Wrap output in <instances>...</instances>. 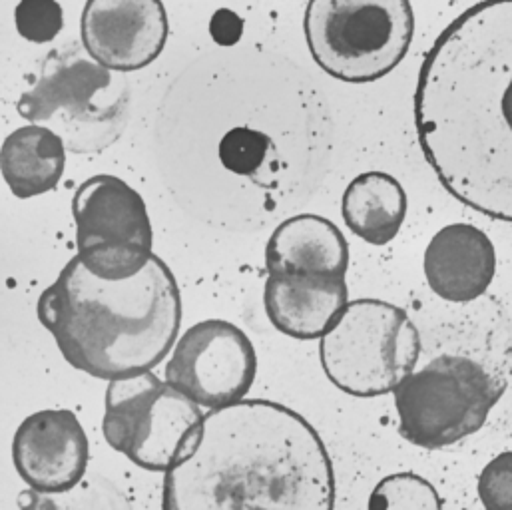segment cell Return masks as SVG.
<instances>
[{
  "label": "cell",
  "mask_w": 512,
  "mask_h": 510,
  "mask_svg": "<svg viewBox=\"0 0 512 510\" xmlns=\"http://www.w3.org/2000/svg\"><path fill=\"white\" fill-rule=\"evenodd\" d=\"M415 124L447 192L512 222V0H483L441 32L419 72Z\"/></svg>",
  "instance_id": "6da1fadb"
},
{
  "label": "cell",
  "mask_w": 512,
  "mask_h": 510,
  "mask_svg": "<svg viewBox=\"0 0 512 510\" xmlns=\"http://www.w3.org/2000/svg\"><path fill=\"white\" fill-rule=\"evenodd\" d=\"M162 510H335L333 463L303 415L242 399L204 417L164 475Z\"/></svg>",
  "instance_id": "7a4b0ae2"
},
{
  "label": "cell",
  "mask_w": 512,
  "mask_h": 510,
  "mask_svg": "<svg viewBox=\"0 0 512 510\" xmlns=\"http://www.w3.org/2000/svg\"><path fill=\"white\" fill-rule=\"evenodd\" d=\"M36 315L68 365L110 383L148 373L168 357L182 325V297L158 255L116 281L96 277L74 255L40 293Z\"/></svg>",
  "instance_id": "3957f363"
},
{
  "label": "cell",
  "mask_w": 512,
  "mask_h": 510,
  "mask_svg": "<svg viewBox=\"0 0 512 510\" xmlns=\"http://www.w3.org/2000/svg\"><path fill=\"white\" fill-rule=\"evenodd\" d=\"M303 26L313 60L329 76L363 84L407 56L415 16L409 0H309Z\"/></svg>",
  "instance_id": "277c9868"
},
{
  "label": "cell",
  "mask_w": 512,
  "mask_h": 510,
  "mask_svg": "<svg viewBox=\"0 0 512 510\" xmlns=\"http://www.w3.org/2000/svg\"><path fill=\"white\" fill-rule=\"evenodd\" d=\"M421 335L405 309L381 299L349 301L321 337L325 377L353 397L393 393L417 367Z\"/></svg>",
  "instance_id": "5b68a950"
},
{
  "label": "cell",
  "mask_w": 512,
  "mask_h": 510,
  "mask_svg": "<svg viewBox=\"0 0 512 510\" xmlns=\"http://www.w3.org/2000/svg\"><path fill=\"white\" fill-rule=\"evenodd\" d=\"M393 395L403 439L443 449L483 429L503 385L469 357L441 355L413 371Z\"/></svg>",
  "instance_id": "8992f818"
},
{
  "label": "cell",
  "mask_w": 512,
  "mask_h": 510,
  "mask_svg": "<svg viewBox=\"0 0 512 510\" xmlns=\"http://www.w3.org/2000/svg\"><path fill=\"white\" fill-rule=\"evenodd\" d=\"M126 84L116 86L110 68L82 58L78 50L50 54L38 82L20 96L16 110L32 124L54 122L66 148L72 152H98L122 132Z\"/></svg>",
  "instance_id": "52a82bcc"
},
{
  "label": "cell",
  "mask_w": 512,
  "mask_h": 510,
  "mask_svg": "<svg viewBox=\"0 0 512 510\" xmlns=\"http://www.w3.org/2000/svg\"><path fill=\"white\" fill-rule=\"evenodd\" d=\"M104 405L106 443L152 473L170 471L188 453L206 417L200 405L152 371L110 381Z\"/></svg>",
  "instance_id": "ba28073f"
},
{
  "label": "cell",
  "mask_w": 512,
  "mask_h": 510,
  "mask_svg": "<svg viewBox=\"0 0 512 510\" xmlns=\"http://www.w3.org/2000/svg\"><path fill=\"white\" fill-rule=\"evenodd\" d=\"M72 216L76 255L96 277L128 279L140 273L154 255L146 202L116 176L98 174L82 182L72 200Z\"/></svg>",
  "instance_id": "9c48e42d"
},
{
  "label": "cell",
  "mask_w": 512,
  "mask_h": 510,
  "mask_svg": "<svg viewBox=\"0 0 512 510\" xmlns=\"http://www.w3.org/2000/svg\"><path fill=\"white\" fill-rule=\"evenodd\" d=\"M256 375L254 343L224 319L192 325L176 341L166 365V383L210 411L246 399Z\"/></svg>",
  "instance_id": "30bf717a"
},
{
  "label": "cell",
  "mask_w": 512,
  "mask_h": 510,
  "mask_svg": "<svg viewBox=\"0 0 512 510\" xmlns=\"http://www.w3.org/2000/svg\"><path fill=\"white\" fill-rule=\"evenodd\" d=\"M162 0H88L82 10V46L92 60L134 72L152 64L168 40Z\"/></svg>",
  "instance_id": "8fae6325"
},
{
  "label": "cell",
  "mask_w": 512,
  "mask_h": 510,
  "mask_svg": "<svg viewBox=\"0 0 512 510\" xmlns=\"http://www.w3.org/2000/svg\"><path fill=\"white\" fill-rule=\"evenodd\" d=\"M90 445L78 417L68 409H44L26 417L12 439V461L20 479L36 493L74 489L88 467Z\"/></svg>",
  "instance_id": "7c38bea8"
},
{
  "label": "cell",
  "mask_w": 512,
  "mask_h": 510,
  "mask_svg": "<svg viewBox=\"0 0 512 510\" xmlns=\"http://www.w3.org/2000/svg\"><path fill=\"white\" fill-rule=\"evenodd\" d=\"M263 305L271 325L299 341L321 339L349 305L345 277L267 275Z\"/></svg>",
  "instance_id": "4fadbf2b"
},
{
  "label": "cell",
  "mask_w": 512,
  "mask_h": 510,
  "mask_svg": "<svg viewBox=\"0 0 512 510\" xmlns=\"http://www.w3.org/2000/svg\"><path fill=\"white\" fill-rule=\"evenodd\" d=\"M495 273L493 242L469 224L443 228L425 250L427 283L445 301L467 303L481 297L493 283Z\"/></svg>",
  "instance_id": "5bb4252c"
},
{
  "label": "cell",
  "mask_w": 512,
  "mask_h": 510,
  "mask_svg": "<svg viewBox=\"0 0 512 510\" xmlns=\"http://www.w3.org/2000/svg\"><path fill=\"white\" fill-rule=\"evenodd\" d=\"M265 267L271 275L345 277L349 246L333 222L301 214L275 228L265 248Z\"/></svg>",
  "instance_id": "9a60e30c"
},
{
  "label": "cell",
  "mask_w": 512,
  "mask_h": 510,
  "mask_svg": "<svg viewBox=\"0 0 512 510\" xmlns=\"http://www.w3.org/2000/svg\"><path fill=\"white\" fill-rule=\"evenodd\" d=\"M66 168V144L50 128L30 124L4 138L0 170L10 192L28 200L52 192Z\"/></svg>",
  "instance_id": "2e32d148"
},
{
  "label": "cell",
  "mask_w": 512,
  "mask_h": 510,
  "mask_svg": "<svg viewBox=\"0 0 512 510\" xmlns=\"http://www.w3.org/2000/svg\"><path fill=\"white\" fill-rule=\"evenodd\" d=\"M341 214L357 238L381 248L401 232L407 216V194L393 176L365 172L347 186Z\"/></svg>",
  "instance_id": "e0dca14e"
},
{
  "label": "cell",
  "mask_w": 512,
  "mask_h": 510,
  "mask_svg": "<svg viewBox=\"0 0 512 510\" xmlns=\"http://www.w3.org/2000/svg\"><path fill=\"white\" fill-rule=\"evenodd\" d=\"M367 510H443V503L427 479L415 473H397L377 483Z\"/></svg>",
  "instance_id": "ac0fdd59"
},
{
  "label": "cell",
  "mask_w": 512,
  "mask_h": 510,
  "mask_svg": "<svg viewBox=\"0 0 512 510\" xmlns=\"http://www.w3.org/2000/svg\"><path fill=\"white\" fill-rule=\"evenodd\" d=\"M18 34L34 44H46L62 30V8L58 0H20L14 10Z\"/></svg>",
  "instance_id": "d6986e66"
},
{
  "label": "cell",
  "mask_w": 512,
  "mask_h": 510,
  "mask_svg": "<svg viewBox=\"0 0 512 510\" xmlns=\"http://www.w3.org/2000/svg\"><path fill=\"white\" fill-rule=\"evenodd\" d=\"M269 148V140L248 128H236L232 130L222 146H220V156L226 164L236 174H252L256 172L265 158V152Z\"/></svg>",
  "instance_id": "ffe728a7"
},
{
  "label": "cell",
  "mask_w": 512,
  "mask_h": 510,
  "mask_svg": "<svg viewBox=\"0 0 512 510\" xmlns=\"http://www.w3.org/2000/svg\"><path fill=\"white\" fill-rule=\"evenodd\" d=\"M477 493L485 510H512V451L497 455L483 469Z\"/></svg>",
  "instance_id": "44dd1931"
}]
</instances>
